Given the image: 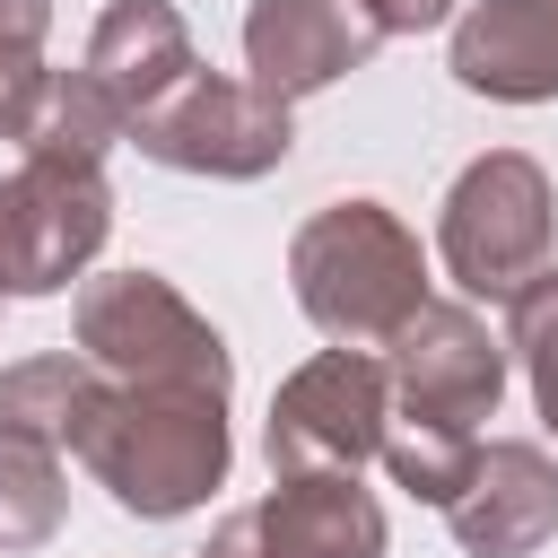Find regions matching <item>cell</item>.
<instances>
[{"label":"cell","mask_w":558,"mask_h":558,"mask_svg":"<svg viewBox=\"0 0 558 558\" xmlns=\"http://www.w3.org/2000/svg\"><path fill=\"white\" fill-rule=\"evenodd\" d=\"M70 453L87 462V480L140 514V523H174L192 506H209V488L227 480L235 445H227V401L218 392H166V384H96Z\"/></svg>","instance_id":"1"},{"label":"cell","mask_w":558,"mask_h":558,"mask_svg":"<svg viewBox=\"0 0 558 558\" xmlns=\"http://www.w3.org/2000/svg\"><path fill=\"white\" fill-rule=\"evenodd\" d=\"M288 288L331 349H392L427 305V253L384 201H331L288 244Z\"/></svg>","instance_id":"2"},{"label":"cell","mask_w":558,"mask_h":558,"mask_svg":"<svg viewBox=\"0 0 558 558\" xmlns=\"http://www.w3.org/2000/svg\"><path fill=\"white\" fill-rule=\"evenodd\" d=\"M78 357L113 384H166V392H218V401L235 392L227 340L157 270H105L78 288Z\"/></svg>","instance_id":"3"},{"label":"cell","mask_w":558,"mask_h":558,"mask_svg":"<svg viewBox=\"0 0 558 558\" xmlns=\"http://www.w3.org/2000/svg\"><path fill=\"white\" fill-rule=\"evenodd\" d=\"M549 235H558V201L523 148L471 157L445 192V218H436V253H445L453 288L488 296V305H514L549 270Z\"/></svg>","instance_id":"4"},{"label":"cell","mask_w":558,"mask_h":558,"mask_svg":"<svg viewBox=\"0 0 558 558\" xmlns=\"http://www.w3.org/2000/svg\"><path fill=\"white\" fill-rule=\"evenodd\" d=\"M113 235V192L96 157H17L0 174V296H61Z\"/></svg>","instance_id":"5"},{"label":"cell","mask_w":558,"mask_h":558,"mask_svg":"<svg viewBox=\"0 0 558 558\" xmlns=\"http://www.w3.org/2000/svg\"><path fill=\"white\" fill-rule=\"evenodd\" d=\"M140 157L174 166V174H209V183H253L270 166H288L296 148V113L270 105L262 87L244 78H218V70H192L157 113L131 122Z\"/></svg>","instance_id":"6"},{"label":"cell","mask_w":558,"mask_h":558,"mask_svg":"<svg viewBox=\"0 0 558 558\" xmlns=\"http://www.w3.org/2000/svg\"><path fill=\"white\" fill-rule=\"evenodd\" d=\"M384 418H392V384H384V357L366 349H323L305 357L279 392H270V471L279 480H305V471H349L384 453Z\"/></svg>","instance_id":"7"},{"label":"cell","mask_w":558,"mask_h":558,"mask_svg":"<svg viewBox=\"0 0 558 558\" xmlns=\"http://www.w3.org/2000/svg\"><path fill=\"white\" fill-rule=\"evenodd\" d=\"M384 384H392V418L401 427H436V436H480V418L506 392V340L471 314L427 296L401 340L384 349Z\"/></svg>","instance_id":"8"},{"label":"cell","mask_w":558,"mask_h":558,"mask_svg":"<svg viewBox=\"0 0 558 558\" xmlns=\"http://www.w3.org/2000/svg\"><path fill=\"white\" fill-rule=\"evenodd\" d=\"M201 558H384V506L349 471H305L235 506Z\"/></svg>","instance_id":"9"},{"label":"cell","mask_w":558,"mask_h":558,"mask_svg":"<svg viewBox=\"0 0 558 558\" xmlns=\"http://www.w3.org/2000/svg\"><path fill=\"white\" fill-rule=\"evenodd\" d=\"M375 17L357 0H253L244 9V87H262L270 105H296L349 70L375 61Z\"/></svg>","instance_id":"10"},{"label":"cell","mask_w":558,"mask_h":558,"mask_svg":"<svg viewBox=\"0 0 558 558\" xmlns=\"http://www.w3.org/2000/svg\"><path fill=\"white\" fill-rule=\"evenodd\" d=\"M453 541L471 558H532L549 532H558V462L523 436H497L471 453V480L453 488L445 506Z\"/></svg>","instance_id":"11"},{"label":"cell","mask_w":558,"mask_h":558,"mask_svg":"<svg viewBox=\"0 0 558 558\" xmlns=\"http://www.w3.org/2000/svg\"><path fill=\"white\" fill-rule=\"evenodd\" d=\"M445 70L471 96L497 105H549L558 96V0H471L453 17Z\"/></svg>","instance_id":"12"},{"label":"cell","mask_w":558,"mask_h":558,"mask_svg":"<svg viewBox=\"0 0 558 558\" xmlns=\"http://www.w3.org/2000/svg\"><path fill=\"white\" fill-rule=\"evenodd\" d=\"M192 70H201V52H192V26L174 0H113L87 35V78L113 96L122 122L157 113Z\"/></svg>","instance_id":"13"},{"label":"cell","mask_w":558,"mask_h":558,"mask_svg":"<svg viewBox=\"0 0 558 558\" xmlns=\"http://www.w3.org/2000/svg\"><path fill=\"white\" fill-rule=\"evenodd\" d=\"M96 384H105V375H96L78 349H52V357H17V366H0V436L44 445V453H70V436H78Z\"/></svg>","instance_id":"14"},{"label":"cell","mask_w":558,"mask_h":558,"mask_svg":"<svg viewBox=\"0 0 558 558\" xmlns=\"http://www.w3.org/2000/svg\"><path fill=\"white\" fill-rule=\"evenodd\" d=\"M113 140H131V122L113 113V96H105L87 70H52L17 148H26V157H96V166H105Z\"/></svg>","instance_id":"15"},{"label":"cell","mask_w":558,"mask_h":558,"mask_svg":"<svg viewBox=\"0 0 558 558\" xmlns=\"http://www.w3.org/2000/svg\"><path fill=\"white\" fill-rule=\"evenodd\" d=\"M61 514H70L61 453L0 436V549H44V541L61 532Z\"/></svg>","instance_id":"16"},{"label":"cell","mask_w":558,"mask_h":558,"mask_svg":"<svg viewBox=\"0 0 558 558\" xmlns=\"http://www.w3.org/2000/svg\"><path fill=\"white\" fill-rule=\"evenodd\" d=\"M44 35H52V0H0V140H26L35 96H44Z\"/></svg>","instance_id":"17"},{"label":"cell","mask_w":558,"mask_h":558,"mask_svg":"<svg viewBox=\"0 0 558 558\" xmlns=\"http://www.w3.org/2000/svg\"><path fill=\"white\" fill-rule=\"evenodd\" d=\"M471 453H480V436H436V427H401V418H384V471L410 488V497H427V506H453V488L471 480Z\"/></svg>","instance_id":"18"},{"label":"cell","mask_w":558,"mask_h":558,"mask_svg":"<svg viewBox=\"0 0 558 558\" xmlns=\"http://www.w3.org/2000/svg\"><path fill=\"white\" fill-rule=\"evenodd\" d=\"M506 314H514V340H506V349L523 357L532 410H541V427L558 436V270H541V279H532Z\"/></svg>","instance_id":"19"},{"label":"cell","mask_w":558,"mask_h":558,"mask_svg":"<svg viewBox=\"0 0 558 558\" xmlns=\"http://www.w3.org/2000/svg\"><path fill=\"white\" fill-rule=\"evenodd\" d=\"M366 17H375V35H418V26H445L453 17V0H357Z\"/></svg>","instance_id":"20"},{"label":"cell","mask_w":558,"mask_h":558,"mask_svg":"<svg viewBox=\"0 0 558 558\" xmlns=\"http://www.w3.org/2000/svg\"><path fill=\"white\" fill-rule=\"evenodd\" d=\"M0 305H9V296H0Z\"/></svg>","instance_id":"21"}]
</instances>
